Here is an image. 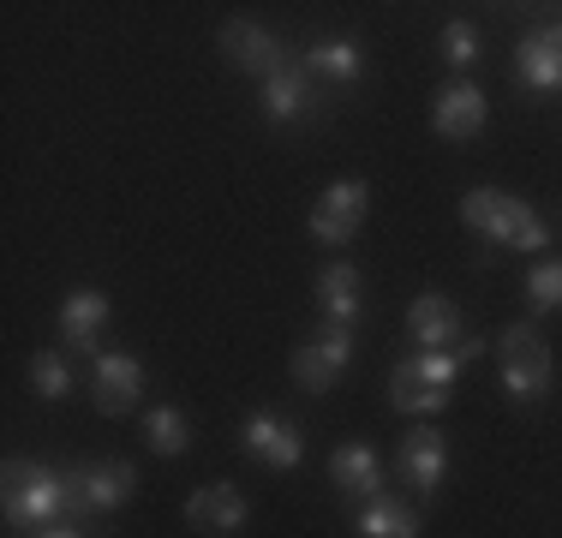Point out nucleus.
I'll list each match as a JSON object with an SVG mask.
<instances>
[{"instance_id":"nucleus-1","label":"nucleus","mask_w":562,"mask_h":538,"mask_svg":"<svg viewBox=\"0 0 562 538\" xmlns=\"http://www.w3.org/2000/svg\"><path fill=\"white\" fill-rule=\"evenodd\" d=\"M461 222L473 227L479 239L503 246V251H544L551 246V227L539 222V210H532L527 198H515V192H497V186L461 192Z\"/></svg>"},{"instance_id":"nucleus-2","label":"nucleus","mask_w":562,"mask_h":538,"mask_svg":"<svg viewBox=\"0 0 562 538\" xmlns=\"http://www.w3.org/2000/svg\"><path fill=\"white\" fill-rule=\"evenodd\" d=\"M55 515H78L72 503V479L55 473L43 461H7V520L12 527H43Z\"/></svg>"},{"instance_id":"nucleus-3","label":"nucleus","mask_w":562,"mask_h":538,"mask_svg":"<svg viewBox=\"0 0 562 538\" xmlns=\"http://www.w3.org/2000/svg\"><path fill=\"white\" fill-rule=\"evenodd\" d=\"M497 371H503V389L508 401H539L551 389V341L539 335V323H508L497 335Z\"/></svg>"},{"instance_id":"nucleus-4","label":"nucleus","mask_w":562,"mask_h":538,"mask_svg":"<svg viewBox=\"0 0 562 538\" xmlns=\"http://www.w3.org/2000/svg\"><path fill=\"white\" fill-rule=\"evenodd\" d=\"M347 366H353V329H336V323H324L312 341L293 347V383L305 395H329L347 377Z\"/></svg>"},{"instance_id":"nucleus-5","label":"nucleus","mask_w":562,"mask_h":538,"mask_svg":"<svg viewBox=\"0 0 562 538\" xmlns=\"http://www.w3.org/2000/svg\"><path fill=\"white\" fill-rule=\"evenodd\" d=\"M324 114H329V102L305 66H281L270 85H263V120L270 126H317Z\"/></svg>"},{"instance_id":"nucleus-6","label":"nucleus","mask_w":562,"mask_h":538,"mask_svg":"<svg viewBox=\"0 0 562 538\" xmlns=\"http://www.w3.org/2000/svg\"><path fill=\"white\" fill-rule=\"evenodd\" d=\"M66 479H72L78 515H114V508H126L138 496V467L132 461H90Z\"/></svg>"},{"instance_id":"nucleus-7","label":"nucleus","mask_w":562,"mask_h":538,"mask_svg":"<svg viewBox=\"0 0 562 538\" xmlns=\"http://www.w3.org/2000/svg\"><path fill=\"white\" fill-rule=\"evenodd\" d=\"M366 210H371V186L366 180L324 186V198L312 204V239L317 246H347V239L359 234V222H366Z\"/></svg>"},{"instance_id":"nucleus-8","label":"nucleus","mask_w":562,"mask_h":538,"mask_svg":"<svg viewBox=\"0 0 562 538\" xmlns=\"http://www.w3.org/2000/svg\"><path fill=\"white\" fill-rule=\"evenodd\" d=\"M239 449H246L258 467H270V473H293V467L305 461L300 425L281 419V413H251V419L239 425Z\"/></svg>"},{"instance_id":"nucleus-9","label":"nucleus","mask_w":562,"mask_h":538,"mask_svg":"<svg viewBox=\"0 0 562 538\" xmlns=\"http://www.w3.org/2000/svg\"><path fill=\"white\" fill-rule=\"evenodd\" d=\"M407 329H413V341H419V354H461V341L473 329L461 323V312H454V300L449 293H419V300L407 305ZM467 366V359H461Z\"/></svg>"},{"instance_id":"nucleus-10","label":"nucleus","mask_w":562,"mask_h":538,"mask_svg":"<svg viewBox=\"0 0 562 538\" xmlns=\"http://www.w3.org/2000/svg\"><path fill=\"white\" fill-rule=\"evenodd\" d=\"M90 401H97V413H132L144 401V366L132 354H97L90 359Z\"/></svg>"},{"instance_id":"nucleus-11","label":"nucleus","mask_w":562,"mask_h":538,"mask_svg":"<svg viewBox=\"0 0 562 538\" xmlns=\"http://www.w3.org/2000/svg\"><path fill=\"white\" fill-rule=\"evenodd\" d=\"M216 48H222V60L234 66V72H251V78H263V85L281 72V43L263 31V24H251V19H227Z\"/></svg>"},{"instance_id":"nucleus-12","label":"nucleus","mask_w":562,"mask_h":538,"mask_svg":"<svg viewBox=\"0 0 562 538\" xmlns=\"http://www.w3.org/2000/svg\"><path fill=\"white\" fill-rule=\"evenodd\" d=\"M102 323H109V293L102 288L66 293V305H60V354L97 359L102 354Z\"/></svg>"},{"instance_id":"nucleus-13","label":"nucleus","mask_w":562,"mask_h":538,"mask_svg":"<svg viewBox=\"0 0 562 538\" xmlns=\"http://www.w3.org/2000/svg\"><path fill=\"white\" fill-rule=\"evenodd\" d=\"M246 520H251V503H246L239 484H204V491H192V503H186V527L210 533V538H234Z\"/></svg>"},{"instance_id":"nucleus-14","label":"nucleus","mask_w":562,"mask_h":538,"mask_svg":"<svg viewBox=\"0 0 562 538\" xmlns=\"http://www.w3.org/2000/svg\"><path fill=\"white\" fill-rule=\"evenodd\" d=\"M443 467H449V442L437 437L431 425H419V430H407V437H401L395 473H401V484H407V491L431 496L437 484H443Z\"/></svg>"},{"instance_id":"nucleus-15","label":"nucleus","mask_w":562,"mask_h":538,"mask_svg":"<svg viewBox=\"0 0 562 538\" xmlns=\"http://www.w3.org/2000/svg\"><path fill=\"white\" fill-rule=\"evenodd\" d=\"M515 72L527 90H562V24H539L515 43Z\"/></svg>"},{"instance_id":"nucleus-16","label":"nucleus","mask_w":562,"mask_h":538,"mask_svg":"<svg viewBox=\"0 0 562 538\" xmlns=\"http://www.w3.org/2000/svg\"><path fill=\"white\" fill-rule=\"evenodd\" d=\"M317 312L324 323H336V329H353L359 312H366V281H359L353 264H324L317 269Z\"/></svg>"},{"instance_id":"nucleus-17","label":"nucleus","mask_w":562,"mask_h":538,"mask_svg":"<svg viewBox=\"0 0 562 538\" xmlns=\"http://www.w3.org/2000/svg\"><path fill=\"white\" fill-rule=\"evenodd\" d=\"M485 120H491V108H485V97H479L473 85H449V90H437V102H431V126H437V138L467 144V138H479V132H485Z\"/></svg>"},{"instance_id":"nucleus-18","label":"nucleus","mask_w":562,"mask_h":538,"mask_svg":"<svg viewBox=\"0 0 562 538\" xmlns=\"http://www.w3.org/2000/svg\"><path fill=\"white\" fill-rule=\"evenodd\" d=\"M329 484L347 496V503H371V496L383 491V461L371 442H341L336 455H329Z\"/></svg>"},{"instance_id":"nucleus-19","label":"nucleus","mask_w":562,"mask_h":538,"mask_svg":"<svg viewBox=\"0 0 562 538\" xmlns=\"http://www.w3.org/2000/svg\"><path fill=\"white\" fill-rule=\"evenodd\" d=\"M390 401H395V413L431 419V413L449 407V389L431 383V377H425V366H419V354H413V359H401V366L390 371Z\"/></svg>"},{"instance_id":"nucleus-20","label":"nucleus","mask_w":562,"mask_h":538,"mask_svg":"<svg viewBox=\"0 0 562 538\" xmlns=\"http://www.w3.org/2000/svg\"><path fill=\"white\" fill-rule=\"evenodd\" d=\"M305 72L324 78V85L353 90L359 78H366V54H359L353 36H329V43H312V54H305Z\"/></svg>"},{"instance_id":"nucleus-21","label":"nucleus","mask_w":562,"mask_h":538,"mask_svg":"<svg viewBox=\"0 0 562 538\" xmlns=\"http://www.w3.org/2000/svg\"><path fill=\"white\" fill-rule=\"evenodd\" d=\"M353 533L359 538H419V508L401 503V496H371V503H359Z\"/></svg>"},{"instance_id":"nucleus-22","label":"nucleus","mask_w":562,"mask_h":538,"mask_svg":"<svg viewBox=\"0 0 562 538\" xmlns=\"http://www.w3.org/2000/svg\"><path fill=\"white\" fill-rule=\"evenodd\" d=\"M144 442H150L156 455H186L192 449V425H186V413L180 407H150L144 413Z\"/></svg>"},{"instance_id":"nucleus-23","label":"nucleus","mask_w":562,"mask_h":538,"mask_svg":"<svg viewBox=\"0 0 562 538\" xmlns=\"http://www.w3.org/2000/svg\"><path fill=\"white\" fill-rule=\"evenodd\" d=\"M31 389H36V401H66L72 395V366H66L60 347H43V354L31 359Z\"/></svg>"},{"instance_id":"nucleus-24","label":"nucleus","mask_w":562,"mask_h":538,"mask_svg":"<svg viewBox=\"0 0 562 538\" xmlns=\"http://www.w3.org/2000/svg\"><path fill=\"white\" fill-rule=\"evenodd\" d=\"M479 54H485V36H479L473 24H467V19L443 24V60L454 66V72H473V66H479Z\"/></svg>"},{"instance_id":"nucleus-25","label":"nucleus","mask_w":562,"mask_h":538,"mask_svg":"<svg viewBox=\"0 0 562 538\" xmlns=\"http://www.w3.org/2000/svg\"><path fill=\"white\" fill-rule=\"evenodd\" d=\"M527 300H532V312H562V264H557V258L532 264V276H527Z\"/></svg>"},{"instance_id":"nucleus-26","label":"nucleus","mask_w":562,"mask_h":538,"mask_svg":"<svg viewBox=\"0 0 562 538\" xmlns=\"http://www.w3.org/2000/svg\"><path fill=\"white\" fill-rule=\"evenodd\" d=\"M36 538H85L78 527H55V533H36Z\"/></svg>"}]
</instances>
